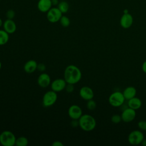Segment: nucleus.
<instances>
[{
    "label": "nucleus",
    "instance_id": "30",
    "mask_svg": "<svg viewBox=\"0 0 146 146\" xmlns=\"http://www.w3.org/2000/svg\"><path fill=\"white\" fill-rule=\"evenodd\" d=\"M52 145L53 146H63V144L60 141H55L52 143Z\"/></svg>",
    "mask_w": 146,
    "mask_h": 146
},
{
    "label": "nucleus",
    "instance_id": "15",
    "mask_svg": "<svg viewBox=\"0 0 146 146\" xmlns=\"http://www.w3.org/2000/svg\"><path fill=\"white\" fill-rule=\"evenodd\" d=\"M52 6L51 0H39L37 3L38 9L42 13H47Z\"/></svg>",
    "mask_w": 146,
    "mask_h": 146
},
{
    "label": "nucleus",
    "instance_id": "3",
    "mask_svg": "<svg viewBox=\"0 0 146 146\" xmlns=\"http://www.w3.org/2000/svg\"><path fill=\"white\" fill-rule=\"evenodd\" d=\"M16 137L10 131H4L0 134V143L3 146H14Z\"/></svg>",
    "mask_w": 146,
    "mask_h": 146
},
{
    "label": "nucleus",
    "instance_id": "7",
    "mask_svg": "<svg viewBox=\"0 0 146 146\" xmlns=\"http://www.w3.org/2000/svg\"><path fill=\"white\" fill-rule=\"evenodd\" d=\"M62 16V12L58 7H52L47 12V19L51 23H56L59 21Z\"/></svg>",
    "mask_w": 146,
    "mask_h": 146
},
{
    "label": "nucleus",
    "instance_id": "33",
    "mask_svg": "<svg viewBox=\"0 0 146 146\" xmlns=\"http://www.w3.org/2000/svg\"><path fill=\"white\" fill-rule=\"evenodd\" d=\"M141 144L143 146H146V139H144L142 141Z\"/></svg>",
    "mask_w": 146,
    "mask_h": 146
},
{
    "label": "nucleus",
    "instance_id": "18",
    "mask_svg": "<svg viewBox=\"0 0 146 146\" xmlns=\"http://www.w3.org/2000/svg\"><path fill=\"white\" fill-rule=\"evenodd\" d=\"M137 93L136 89L133 86L127 87L123 91V94L125 100H129L136 96Z\"/></svg>",
    "mask_w": 146,
    "mask_h": 146
},
{
    "label": "nucleus",
    "instance_id": "12",
    "mask_svg": "<svg viewBox=\"0 0 146 146\" xmlns=\"http://www.w3.org/2000/svg\"><path fill=\"white\" fill-rule=\"evenodd\" d=\"M80 96L85 100L93 99L94 93L92 89L88 86H83L79 90Z\"/></svg>",
    "mask_w": 146,
    "mask_h": 146
},
{
    "label": "nucleus",
    "instance_id": "29",
    "mask_svg": "<svg viewBox=\"0 0 146 146\" xmlns=\"http://www.w3.org/2000/svg\"><path fill=\"white\" fill-rule=\"evenodd\" d=\"M71 125L74 128L78 127L79 125V119H72Z\"/></svg>",
    "mask_w": 146,
    "mask_h": 146
},
{
    "label": "nucleus",
    "instance_id": "28",
    "mask_svg": "<svg viewBox=\"0 0 146 146\" xmlns=\"http://www.w3.org/2000/svg\"><path fill=\"white\" fill-rule=\"evenodd\" d=\"M37 70L40 71H44L46 70V66L43 63H39L37 66Z\"/></svg>",
    "mask_w": 146,
    "mask_h": 146
},
{
    "label": "nucleus",
    "instance_id": "25",
    "mask_svg": "<svg viewBox=\"0 0 146 146\" xmlns=\"http://www.w3.org/2000/svg\"><path fill=\"white\" fill-rule=\"evenodd\" d=\"M15 13L12 9H10L7 10L6 13V17L7 19H13L15 17Z\"/></svg>",
    "mask_w": 146,
    "mask_h": 146
},
{
    "label": "nucleus",
    "instance_id": "14",
    "mask_svg": "<svg viewBox=\"0 0 146 146\" xmlns=\"http://www.w3.org/2000/svg\"><path fill=\"white\" fill-rule=\"evenodd\" d=\"M3 30L9 34H13L17 30V25L13 19H7L3 24Z\"/></svg>",
    "mask_w": 146,
    "mask_h": 146
},
{
    "label": "nucleus",
    "instance_id": "17",
    "mask_svg": "<svg viewBox=\"0 0 146 146\" xmlns=\"http://www.w3.org/2000/svg\"><path fill=\"white\" fill-rule=\"evenodd\" d=\"M142 105V102L141 99L136 96L128 100V106L135 110L139 109Z\"/></svg>",
    "mask_w": 146,
    "mask_h": 146
},
{
    "label": "nucleus",
    "instance_id": "4",
    "mask_svg": "<svg viewBox=\"0 0 146 146\" xmlns=\"http://www.w3.org/2000/svg\"><path fill=\"white\" fill-rule=\"evenodd\" d=\"M125 98L123 92L120 91H115L112 93L108 98V102L113 107H119L123 105L125 102Z\"/></svg>",
    "mask_w": 146,
    "mask_h": 146
},
{
    "label": "nucleus",
    "instance_id": "13",
    "mask_svg": "<svg viewBox=\"0 0 146 146\" xmlns=\"http://www.w3.org/2000/svg\"><path fill=\"white\" fill-rule=\"evenodd\" d=\"M37 83L42 88L47 87L51 83L50 75L46 73H42L38 78Z\"/></svg>",
    "mask_w": 146,
    "mask_h": 146
},
{
    "label": "nucleus",
    "instance_id": "16",
    "mask_svg": "<svg viewBox=\"0 0 146 146\" xmlns=\"http://www.w3.org/2000/svg\"><path fill=\"white\" fill-rule=\"evenodd\" d=\"M38 63L34 60H29L25 63L23 66L25 71L28 74H31L37 70Z\"/></svg>",
    "mask_w": 146,
    "mask_h": 146
},
{
    "label": "nucleus",
    "instance_id": "35",
    "mask_svg": "<svg viewBox=\"0 0 146 146\" xmlns=\"http://www.w3.org/2000/svg\"><path fill=\"white\" fill-rule=\"evenodd\" d=\"M1 67H2V64H1V61H0V70H1Z\"/></svg>",
    "mask_w": 146,
    "mask_h": 146
},
{
    "label": "nucleus",
    "instance_id": "21",
    "mask_svg": "<svg viewBox=\"0 0 146 146\" xmlns=\"http://www.w3.org/2000/svg\"><path fill=\"white\" fill-rule=\"evenodd\" d=\"M28 139L25 136H19L16 139L15 145L17 146H26L28 145Z\"/></svg>",
    "mask_w": 146,
    "mask_h": 146
},
{
    "label": "nucleus",
    "instance_id": "26",
    "mask_svg": "<svg viewBox=\"0 0 146 146\" xmlns=\"http://www.w3.org/2000/svg\"><path fill=\"white\" fill-rule=\"evenodd\" d=\"M138 127L143 130V131H146V121L145 120H140L137 123Z\"/></svg>",
    "mask_w": 146,
    "mask_h": 146
},
{
    "label": "nucleus",
    "instance_id": "1",
    "mask_svg": "<svg viewBox=\"0 0 146 146\" xmlns=\"http://www.w3.org/2000/svg\"><path fill=\"white\" fill-rule=\"evenodd\" d=\"M82 72L76 66H68L64 71V79L67 83L75 84L78 83L82 78Z\"/></svg>",
    "mask_w": 146,
    "mask_h": 146
},
{
    "label": "nucleus",
    "instance_id": "31",
    "mask_svg": "<svg viewBox=\"0 0 146 146\" xmlns=\"http://www.w3.org/2000/svg\"><path fill=\"white\" fill-rule=\"evenodd\" d=\"M141 69H142L144 73L146 74V60H145V61L143 63V64H142V65H141Z\"/></svg>",
    "mask_w": 146,
    "mask_h": 146
},
{
    "label": "nucleus",
    "instance_id": "20",
    "mask_svg": "<svg viewBox=\"0 0 146 146\" xmlns=\"http://www.w3.org/2000/svg\"><path fill=\"white\" fill-rule=\"evenodd\" d=\"M57 7L62 14L66 13L69 9V5L66 1H61L59 2Z\"/></svg>",
    "mask_w": 146,
    "mask_h": 146
},
{
    "label": "nucleus",
    "instance_id": "9",
    "mask_svg": "<svg viewBox=\"0 0 146 146\" xmlns=\"http://www.w3.org/2000/svg\"><path fill=\"white\" fill-rule=\"evenodd\" d=\"M133 22V18L131 14L129 13H123L120 19V25L122 28L127 29L131 27Z\"/></svg>",
    "mask_w": 146,
    "mask_h": 146
},
{
    "label": "nucleus",
    "instance_id": "11",
    "mask_svg": "<svg viewBox=\"0 0 146 146\" xmlns=\"http://www.w3.org/2000/svg\"><path fill=\"white\" fill-rule=\"evenodd\" d=\"M68 115L71 119H79L83 115L82 110L79 106L73 104L69 107Z\"/></svg>",
    "mask_w": 146,
    "mask_h": 146
},
{
    "label": "nucleus",
    "instance_id": "5",
    "mask_svg": "<svg viewBox=\"0 0 146 146\" xmlns=\"http://www.w3.org/2000/svg\"><path fill=\"white\" fill-rule=\"evenodd\" d=\"M58 98L57 92L53 90H50L46 92L42 98V104L45 107L52 106L56 102Z\"/></svg>",
    "mask_w": 146,
    "mask_h": 146
},
{
    "label": "nucleus",
    "instance_id": "34",
    "mask_svg": "<svg viewBox=\"0 0 146 146\" xmlns=\"http://www.w3.org/2000/svg\"><path fill=\"white\" fill-rule=\"evenodd\" d=\"M3 22L1 19V18H0V27H1L3 26Z\"/></svg>",
    "mask_w": 146,
    "mask_h": 146
},
{
    "label": "nucleus",
    "instance_id": "24",
    "mask_svg": "<svg viewBox=\"0 0 146 146\" xmlns=\"http://www.w3.org/2000/svg\"><path fill=\"white\" fill-rule=\"evenodd\" d=\"M111 122L113 124H118L121 121H122L121 115H119L117 114L113 115L111 118Z\"/></svg>",
    "mask_w": 146,
    "mask_h": 146
},
{
    "label": "nucleus",
    "instance_id": "6",
    "mask_svg": "<svg viewBox=\"0 0 146 146\" xmlns=\"http://www.w3.org/2000/svg\"><path fill=\"white\" fill-rule=\"evenodd\" d=\"M144 136L141 131L139 130H133L131 131L128 136V143L133 145L141 144Z\"/></svg>",
    "mask_w": 146,
    "mask_h": 146
},
{
    "label": "nucleus",
    "instance_id": "22",
    "mask_svg": "<svg viewBox=\"0 0 146 146\" xmlns=\"http://www.w3.org/2000/svg\"><path fill=\"white\" fill-rule=\"evenodd\" d=\"M59 22L60 25L64 27H67L70 25V20L69 18L66 15H62L61 17L59 20Z\"/></svg>",
    "mask_w": 146,
    "mask_h": 146
},
{
    "label": "nucleus",
    "instance_id": "2",
    "mask_svg": "<svg viewBox=\"0 0 146 146\" xmlns=\"http://www.w3.org/2000/svg\"><path fill=\"white\" fill-rule=\"evenodd\" d=\"M96 125L95 119L88 114H84L79 119V126L84 131H91Z\"/></svg>",
    "mask_w": 146,
    "mask_h": 146
},
{
    "label": "nucleus",
    "instance_id": "19",
    "mask_svg": "<svg viewBox=\"0 0 146 146\" xmlns=\"http://www.w3.org/2000/svg\"><path fill=\"white\" fill-rule=\"evenodd\" d=\"M9 39V34L4 30H0V46L7 43Z\"/></svg>",
    "mask_w": 146,
    "mask_h": 146
},
{
    "label": "nucleus",
    "instance_id": "32",
    "mask_svg": "<svg viewBox=\"0 0 146 146\" xmlns=\"http://www.w3.org/2000/svg\"><path fill=\"white\" fill-rule=\"evenodd\" d=\"M59 1L58 0H51V3L52 6H56L58 5Z\"/></svg>",
    "mask_w": 146,
    "mask_h": 146
},
{
    "label": "nucleus",
    "instance_id": "27",
    "mask_svg": "<svg viewBox=\"0 0 146 146\" xmlns=\"http://www.w3.org/2000/svg\"><path fill=\"white\" fill-rule=\"evenodd\" d=\"M65 89H66V91L67 92H69V93L72 92L74 91V84H70V83H67Z\"/></svg>",
    "mask_w": 146,
    "mask_h": 146
},
{
    "label": "nucleus",
    "instance_id": "23",
    "mask_svg": "<svg viewBox=\"0 0 146 146\" xmlns=\"http://www.w3.org/2000/svg\"><path fill=\"white\" fill-rule=\"evenodd\" d=\"M86 107L88 110L93 111L96 107V103L95 102V100H93V99L88 100H87V102L86 104Z\"/></svg>",
    "mask_w": 146,
    "mask_h": 146
},
{
    "label": "nucleus",
    "instance_id": "8",
    "mask_svg": "<svg viewBox=\"0 0 146 146\" xmlns=\"http://www.w3.org/2000/svg\"><path fill=\"white\" fill-rule=\"evenodd\" d=\"M136 115V110L131 108L127 107L125 108L121 112V120L124 122L129 123L133 121L135 119Z\"/></svg>",
    "mask_w": 146,
    "mask_h": 146
},
{
    "label": "nucleus",
    "instance_id": "10",
    "mask_svg": "<svg viewBox=\"0 0 146 146\" xmlns=\"http://www.w3.org/2000/svg\"><path fill=\"white\" fill-rule=\"evenodd\" d=\"M67 83L64 79L58 78L53 80L50 85L52 90L56 92H59L65 89Z\"/></svg>",
    "mask_w": 146,
    "mask_h": 146
}]
</instances>
